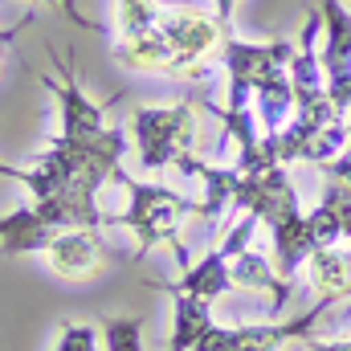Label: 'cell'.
<instances>
[{
	"instance_id": "6da1fadb",
	"label": "cell",
	"mask_w": 351,
	"mask_h": 351,
	"mask_svg": "<svg viewBox=\"0 0 351 351\" xmlns=\"http://www.w3.org/2000/svg\"><path fill=\"white\" fill-rule=\"evenodd\" d=\"M114 184L127 188L131 204H127V213L106 217V225H127L139 237L135 258H147V250H156V245H172L176 262L188 265V254L180 245V221L188 213H200V204L188 200V196H180V192H172V188H164V184L135 180V176H123V172H114Z\"/></svg>"
},
{
	"instance_id": "7a4b0ae2",
	"label": "cell",
	"mask_w": 351,
	"mask_h": 351,
	"mask_svg": "<svg viewBox=\"0 0 351 351\" xmlns=\"http://www.w3.org/2000/svg\"><path fill=\"white\" fill-rule=\"evenodd\" d=\"M131 135H135V152L139 164L147 172L176 168L184 156H192L196 147V110L192 102H176V106H139L131 114Z\"/></svg>"
},
{
	"instance_id": "3957f363",
	"label": "cell",
	"mask_w": 351,
	"mask_h": 351,
	"mask_svg": "<svg viewBox=\"0 0 351 351\" xmlns=\"http://www.w3.org/2000/svg\"><path fill=\"white\" fill-rule=\"evenodd\" d=\"M290 58H294V41L250 45V41L225 33V41H221V62L229 70V98H225V106L229 110H250L254 90L262 86L265 78H274V74H286Z\"/></svg>"
},
{
	"instance_id": "277c9868",
	"label": "cell",
	"mask_w": 351,
	"mask_h": 351,
	"mask_svg": "<svg viewBox=\"0 0 351 351\" xmlns=\"http://www.w3.org/2000/svg\"><path fill=\"white\" fill-rule=\"evenodd\" d=\"M160 29L168 37L176 53V78H204L208 74V58L221 49L225 29L217 16L192 12V8H164Z\"/></svg>"
},
{
	"instance_id": "5b68a950",
	"label": "cell",
	"mask_w": 351,
	"mask_h": 351,
	"mask_svg": "<svg viewBox=\"0 0 351 351\" xmlns=\"http://www.w3.org/2000/svg\"><path fill=\"white\" fill-rule=\"evenodd\" d=\"M319 62L327 78V98L351 119V12L343 8V0H319Z\"/></svg>"
},
{
	"instance_id": "8992f818",
	"label": "cell",
	"mask_w": 351,
	"mask_h": 351,
	"mask_svg": "<svg viewBox=\"0 0 351 351\" xmlns=\"http://www.w3.org/2000/svg\"><path fill=\"white\" fill-rule=\"evenodd\" d=\"M331 302H319V306H311L302 319H294V323H245V327H208L200 339H196V348L192 351H278L286 339H306L311 335V327H315V319L327 311Z\"/></svg>"
},
{
	"instance_id": "52a82bcc",
	"label": "cell",
	"mask_w": 351,
	"mask_h": 351,
	"mask_svg": "<svg viewBox=\"0 0 351 351\" xmlns=\"http://www.w3.org/2000/svg\"><path fill=\"white\" fill-rule=\"evenodd\" d=\"M58 62H62V70H66L70 82H53V78H45V74H37V82L58 98V110H62V135H66V139H90V135L106 131V127H102L106 102H94V98L82 94L78 78H74V53H70V62H66V58H58Z\"/></svg>"
},
{
	"instance_id": "ba28073f",
	"label": "cell",
	"mask_w": 351,
	"mask_h": 351,
	"mask_svg": "<svg viewBox=\"0 0 351 351\" xmlns=\"http://www.w3.org/2000/svg\"><path fill=\"white\" fill-rule=\"evenodd\" d=\"M45 258L53 265V274H62V278H90L106 265V254L98 245V229H62L49 241Z\"/></svg>"
},
{
	"instance_id": "9c48e42d",
	"label": "cell",
	"mask_w": 351,
	"mask_h": 351,
	"mask_svg": "<svg viewBox=\"0 0 351 351\" xmlns=\"http://www.w3.org/2000/svg\"><path fill=\"white\" fill-rule=\"evenodd\" d=\"M62 229L49 225L41 217L37 204H25V208H12L0 217V254L4 258H21V254H45L49 241L58 237Z\"/></svg>"
},
{
	"instance_id": "30bf717a",
	"label": "cell",
	"mask_w": 351,
	"mask_h": 351,
	"mask_svg": "<svg viewBox=\"0 0 351 351\" xmlns=\"http://www.w3.org/2000/svg\"><path fill=\"white\" fill-rule=\"evenodd\" d=\"M152 286L164 290V294H196V298L213 302V298H221V294L233 290V269H229V258L221 250H213V254H204L196 265L192 262L184 265V278L180 282H152Z\"/></svg>"
},
{
	"instance_id": "8fae6325",
	"label": "cell",
	"mask_w": 351,
	"mask_h": 351,
	"mask_svg": "<svg viewBox=\"0 0 351 351\" xmlns=\"http://www.w3.org/2000/svg\"><path fill=\"white\" fill-rule=\"evenodd\" d=\"M176 168L204 184L200 213H204L208 221H217V217H221V213H225V208L237 200V188H241V172H237V168H213V164H204V160H192V156H184Z\"/></svg>"
},
{
	"instance_id": "7c38bea8",
	"label": "cell",
	"mask_w": 351,
	"mask_h": 351,
	"mask_svg": "<svg viewBox=\"0 0 351 351\" xmlns=\"http://www.w3.org/2000/svg\"><path fill=\"white\" fill-rule=\"evenodd\" d=\"M229 269H233V286L269 294V315H282V306L290 302V278H282V274L274 269V262H265L262 254L245 250L241 258L229 262Z\"/></svg>"
},
{
	"instance_id": "4fadbf2b",
	"label": "cell",
	"mask_w": 351,
	"mask_h": 351,
	"mask_svg": "<svg viewBox=\"0 0 351 351\" xmlns=\"http://www.w3.org/2000/svg\"><path fill=\"white\" fill-rule=\"evenodd\" d=\"M274 269L282 274V278H294L298 274V265L311 262V254L319 250L315 245V233H311V221L306 217H286V221H278L274 229Z\"/></svg>"
},
{
	"instance_id": "5bb4252c",
	"label": "cell",
	"mask_w": 351,
	"mask_h": 351,
	"mask_svg": "<svg viewBox=\"0 0 351 351\" xmlns=\"http://www.w3.org/2000/svg\"><path fill=\"white\" fill-rule=\"evenodd\" d=\"M306 274H311V286L319 294V302H339L351 294V250H339V245H323L311 254L306 262Z\"/></svg>"
},
{
	"instance_id": "9a60e30c",
	"label": "cell",
	"mask_w": 351,
	"mask_h": 351,
	"mask_svg": "<svg viewBox=\"0 0 351 351\" xmlns=\"http://www.w3.org/2000/svg\"><path fill=\"white\" fill-rule=\"evenodd\" d=\"M294 86H290V74H274L265 78L262 86L254 90V119H258V131L262 135H278L290 119H294Z\"/></svg>"
},
{
	"instance_id": "2e32d148",
	"label": "cell",
	"mask_w": 351,
	"mask_h": 351,
	"mask_svg": "<svg viewBox=\"0 0 351 351\" xmlns=\"http://www.w3.org/2000/svg\"><path fill=\"white\" fill-rule=\"evenodd\" d=\"M213 327V306L196 294H172V339L164 351H192L196 339Z\"/></svg>"
},
{
	"instance_id": "e0dca14e",
	"label": "cell",
	"mask_w": 351,
	"mask_h": 351,
	"mask_svg": "<svg viewBox=\"0 0 351 351\" xmlns=\"http://www.w3.org/2000/svg\"><path fill=\"white\" fill-rule=\"evenodd\" d=\"M164 8L156 0H119V41H131V37H143L160 25Z\"/></svg>"
},
{
	"instance_id": "ac0fdd59",
	"label": "cell",
	"mask_w": 351,
	"mask_h": 351,
	"mask_svg": "<svg viewBox=\"0 0 351 351\" xmlns=\"http://www.w3.org/2000/svg\"><path fill=\"white\" fill-rule=\"evenodd\" d=\"M102 343L106 351H143V319H102Z\"/></svg>"
},
{
	"instance_id": "d6986e66",
	"label": "cell",
	"mask_w": 351,
	"mask_h": 351,
	"mask_svg": "<svg viewBox=\"0 0 351 351\" xmlns=\"http://www.w3.org/2000/svg\"><path fill=\"white\" fill-rule=\"evenodd\" d=\"M53 351H98V331L86 323H62L58 327V348Z\"/></svg>"
},
{
	"instance_id": "ffe728a7",
	"label": "cell",
	"mask_w": 351,
	"mask_h": 351,
	"mask_svg": "<svg viewBox=\"0 0 351 351\" xmlns=\"http://www.w3.org/2000/svg\"><path fill=\"white\" fill-rule=\"evenodd\" d=\"M0 4H4V0H0ZM45 4H53L58 12H66L78 29H86V33H102V25H98V21H90L86 12H78V0H45Z\"/></svg>"
},
{
	"instance_id": "44dd1931",
	"label": "cell",
	"mask_w": 351,
	"mask_h": 351,
	"mask_svg": "<svg viewBox=\"0 0 351 351\" xmlns=\"http://www.w3.org/2000/svg\"><path fill=\"white\" fill-rule=\"evenodd\" d=\"M331 180H339V184H348L351 188V135H348V147H343V156H335L331 164H323Z\"/></svg>"
},
{
	"instance_id": "7402d4cb",
	"label": "cell",
	"mask_w": 351,
	"mask_h": 351,
	"mask_svg": "<svg viewBox=\"0 0 351 351\" xmlns=\"http://www.w3.org/2000/svg\"><path fill=\"white\" fill-rule=\"evenodd\" d=\"M306 351H351V339H319V335H306Z\"/></svg>"
},
{
	"instance_id": "603a6c76",
	"label": "cell",
	"mask_w": 351,
	"mask_h": 351,
	"mask_svg": "<svg viewBox=\"0 0 351 351\" xmlns=\"http://www.w3.org/2000/svg\"><path fill=\"white\" fill-rule=\"evenodd\" d=\"M213 4H217V12H213V16L221 21V29H225V33H233V8H237V0H213Z\"/></svg>"
},
{
	"instance_id": "cb8c5ba5",
	"label": "cell",
	"mask_w": 351,
	"mask_h": 351,
	"mask_svg": "<svg viewBox=\"0 0 351 351\" xmlns=\"http://www.w3.org/2000/svg\"><path fill=\"white\" fill-rule=\"evenodd\" d=\"M0 180H16V184H25V188H29L33 172H29V168H16V164H4V160H0Z\"/></svg>"
},
{
	"instance_id": "d4e9b609",
	"label": "cell",
	"mask_w": 351,
	"mask_h": 351,
	"mask_svg": "<svg viewBox=\"0 0 351 351\" xmlns=\"http://www.w3.org/2000/svg\"><path fill=\"white\" fill-rule=\"evenodd\" d=\"M29 25H33V16H25V21H16L12 29H0V45H12V41H16V37H21V33L29 29Z\"/></svg>"
},
{
	"instance_id": "484cf974",
	"label": "cell",
	"mask_w": 351,
	"mask_h": 351,
	"mask_svg": "<svg viewBox=\"0 0 351 351\" xmlns=\"http://www.w3.org/2000/svg\"><path fill=\"white\" fill-rule=\"evenodd\" d=\"M348 237H351V233H348Z\"/></svg>"
}]
</instances>
